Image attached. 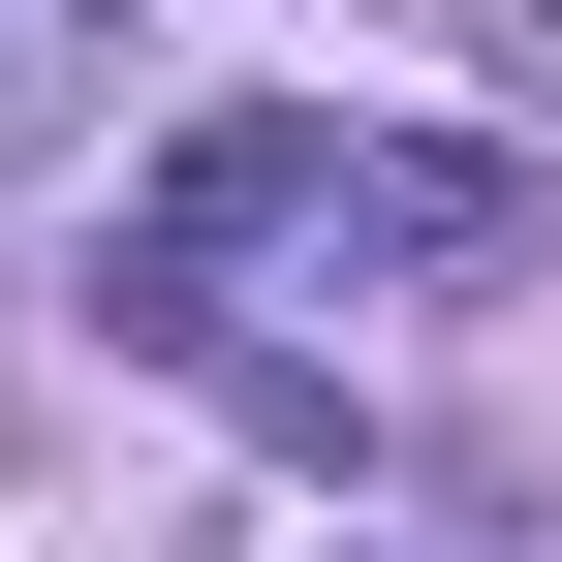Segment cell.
Here are the masks:
<instances>
[{
	"label": "cell",
	"instance_id": "7a4b0ae2",
	"mask_svg": "<svg viewBox=\"0 0 562 562\" xmlns=\"http://www.w3.org/2000/svg\"><path fill=\"white\" fill-rule=\"evenodd\" d=\"M0 157H63V0H0Z\"/></svg>",
	"mask_w": 562,
	"mask_h": 562
},
{
	"label": "cell",
	"instance_id": "6da1fadb",
	"mask_svg": "<svg viewBox=\"0 0 562 562\" xmlns=\"http://www.w3.org/2000/svg\"><path fill=\"white\" fill-rule=\"evenodd\" d=\"M344 250H438V281H501V250H531V188H501V157H344Z\"/></svg>",
	"mask_w": 562,
	"mask_h": 562
}]
</instances>
